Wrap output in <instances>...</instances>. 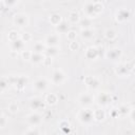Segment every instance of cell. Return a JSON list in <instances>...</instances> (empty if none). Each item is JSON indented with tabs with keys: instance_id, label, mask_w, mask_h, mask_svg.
I'll return each mask as SVG.
<instances>
[{
	"instance_id": "cell-1",
	"label": "cell",
	"mask_w": 135,
	"mask_h": 135,
	"mask_svg": "<svg viewBox=\"0 0 135 135\" xmlns=\"http://www.w3.org/2000/svg\"><path fill=\"white\" fill-rule=\"evenodd\" d=\"M103 12V5L100 2H90L83 7V13L88 18H95Z\"/></svg>"
},
{
	"instance_id": "cell-2",
	"label": "cell",
	"mask_w": 135,
	"mask_h": 135,
	"mask_svg": "<svg viewBox=\"0 0 135 135\" xmlns=\"http://www.w3.org/2000/svg\"><path fill=\"white\" fill-rule=\"evenodd\" d=\"M77 119L82 124H90L94 121L93 116V110H90L88 108H83V110H80L77 114Z\"/></svg>"
},
{
	"instance_id": "cell-3",
	"label": "cell",
	"mask_w": 135,
	"mask_h": 135,
	"mask_svg": "<svg viewBox=\"0 0 135 135\" xmlns=\"http://www.w3.org/2000/svg\"><path fill=\"white\" fill-rule=\"evenodd\" d=\"M78 102L82 108H90L95 102V97L92 93H82L78 98Z\"/></svg>"
},
{
	"instance_id": "cell-4",
	"label": "cell",
	"mask_w": 135,
	"mask_h": 135,
	"mask_svg": "<svg viewBox=\"0 0 135 135\" xmlns=\"http://www.w3.org/2000/svg\"><path fill=\"white\" fill-rule=\"evenodd\" d=\"M8 83L14 84L15 88L18 91H22L27 83V77L26 76H15V77H11L8 79Z\"/></svg>"
},
{
	"instance_id": "cell-5",
	"label": "cell",
	"mask_w": 135,
	"mask_h": 135,
	"mask_svg": "<svg viewBox=\"0 0 135 135\" xmlns=\"http://www.w3.org/2000/svg\"><path fill=\"white\" fill-rule=\"evenodd\" d=\"M51 80H52V83L55 85H62L66 80V75L61 69H58V70H55L54 73L52 74Z\"/></svg>"
},
{
	"instance_id": "cell-6",
	"label": "cell",
	"mask_w": 135,
	"mask_h": 135,
	"mask_svg": "<svg viewBox=\"0 0 135 135\" xmlns=\"http://www.w3.org/2000/svg\"><path fill=\"white\" fill-rule=\"evenodd\" d=\"M13 23L19 27H25L28 25V17L24 13H18L14 16Z\"/></svg>"
},
{
	"instance_id": "cell-7",
	"label": "cell",
	"mask_w": 135,
	"mask_h": 135,
	"mask_svg": "<svg viewBox=\"0 0 135 135\" xmlns=\"http://www.w3.org/2000/svg\"><path fill=\"white\" fill-rule=\"evenodd\" d=\"M113 102V97L111 94L109 93H99L98 96H97V103L101 107H105V105H109L110 103Z\"/></svg>"
},
{
	"instance_id": "cell-8",
	"label": "cell",
	"mask_w": 135,
	"mask_h": 135,
	"mask_svg": "<svg viewBox=\"0 0 135 135\" xmlns=\"http://www.w3.org/2000/svg\"><path fill=\"white\" fill-rule=\"evenodd\" d=\"M47 88H49V82L44 78H39L35 80L33 83V89L37 92H45Z\"/></svg>"
},
{
	"instance_id": "cell-9",
	"label": "cell",
	"mask_w": 135,
	"mask_h": 135,
	"mask_svg": "<svg viewBox=\"0 0 135 135\" xmlns=\"http://www.w3.org/2000/svg\"><path fill=\"white\" fill-rule=\"evenodd\" d=\"M26 121L27 123L31 126V127H38L41 122H42V116L38 113H31L27 118H26Z\"/></svg>"
},
{
	"instance_id": "cell-10",
	"label": "cell",
	"mask_w": 135,
	"mask_h": 135,
	"mask_svg": "<svg viewBox=\"0 0 135 135\" xmlns=\"http://www.w3.org/2000/svg\"><path fill=\"white\" fill-rule=\"evenodd\" d=\"M44 43H45L46 46H57L60 43V36H59V34H57V33L50 34L45 38Z\"/></svg>"
},
{
	"instance_id": "cell-11",
	"label": "cell",
	"mask_w": 135,
	"mask_h": 135,
	"mask_svg": "<svg viewBox=\"0 0 135 135\" xmlns=\"http://www.w3.org/2000/svg\"><path fill=\"white\" fill-rule=\"evenodd\" d=\"M130 17H131V12L128 8H120L116 13V20L118 22H124L129 20Z\"/></svg>"
},
{
	"instance_id": "cell-12",
	"label": "cell",
	"mask_w": 135,
	"mask_h": 135,
	"mask_svg": "<svg viewBox=\"0 0 135 135\" xmlns=\"http://www.w3.org/2000/svg\"><path fill=\"white\" fill-rule=\"evenodd\" d=\"M24 46H25V42L21 39V38H18L14 41H11V49L13 52H22L24 50Z\"/></svg>"
},
{
	"instance_id": "cell-13",
	"label": "cell",
	"mask_w": 135,
	"mask_h": 135,
	"mask_svg": "<svg viewBox=\"0 0 135 135\" xmlns=\"http://www.w3.org/2000/svg\"><path fill=\"white\" fill-rule=\"evenodd\" d=\"M84 83L86 84L88 88L93 89V90L98 89L99 85H100L99 80H98L96 77H93V76H85V78H84Z\"/></svg>"
},
{
	"instance_id": "cell-14",
	"label": "cell",
	"mask_w": 135,
	"mask_h": 135,
	"mask_svg": "<svg viewBox=\"0 0 135 135\" xmlns=\"http://www.w3.org/2000/svg\"><path fill=\"white\" fill-rule=\"evenodd\" d=\"M122 52L120 49L118 47H114V49H111L107 52L105 54V58L109 59V60H116V59H119L120 56H121Z\"/></svg>"
},
{
	"instance_id": "cell-15",
	"label": "cell",
	"mask_w": 135,
	"mask_h": 135,
	"mask_svg": "<svg viewBox=\"0 0 135 135\" xmlns=\"http://www.w3.org/2000/svg\"><path fill=\"white\" fill-rule=\"evenodd\" d=\"M84 55H85V58H86V59L94 60V59H96V58L98 57L99 52H98V49H97V47H95V46H90V47L86 49Z\"/></svg>"
},
{
	"instance_id": "cell-16",
	"label": "cell",
	"mask_w": 135,
	"mask_h": 135,
	"mask_svg": "<svg viewBox=\"0 0 135 135\" xmlns=\"http://www.w3.org/2000/svg\"><path fill=\"white\" fill-rule=\"evenodd\" d=\"M58 101H59V97L55 93H49L44 99V102L47 105H56Z\"/></svg>"
},
{
	"instance_id": "cell-17",
	"label": "cell",
	"mask_w": 135,
	"mask_h": 135,
	"mask_svg": "<svg viewBox=\"0 0 135 135\" xmlns=\"http://www.w3.org/2000/svg\"><path fill=\"white\" fill-rule=\"evenodd\" d=\"M30 108L33 110V111H37V110H40V109H43L44 108V103L41 99L39 98H33L31 99L30 101Z\"/></svg>"
},
{
	"instance_id": "cell-18",
	"label": "cell",
	"mask_w": 135,
	"mask_h": 135,
	"mask_svg": "<svg viewBox=\"0 0 135 135\" xmlns=\"http://www.w3.org/2000/svg\"><path fill=\"white\" fill-rule=\"evenodd\" d=\"M115 73H116L118 76H120V77H126V76H129L130 71H129V69L127 68L126 63H124V64H119V65H117L116 69H115Z\"/></svg>"
},
{
	"instance_id": "cell-19",
	"label": "cell",
	"mask_w": 135,
	"mask_h": 135,
	"mask_svg": "<svg viewBox=\"0 0 135 135\" xmlns=\"http://www.w3.org/2000/svg\"><path fill=\"white\" fill-rule=\"evenodd\" d=\"M93 116H94V121L101 122L105 119V112L102 109H97L93 111Z\"/></svg>"
},
{
	"instance_id": "cell-20",
	"label": "cell",
	"mask_w": 135,
	"mask_h": 135,
	"mask_svg": "<svg viewBox=\"0 0 135 135\" xmlns=\"http://www.w3.org/2000/svg\"><path fill=\"white\" fill-rule=\"evenodd\" d=\"M44 57H45V55H44L43 53H35V52H32V56H31L30 61H32V62L35 63V64L42 63Z\"/></svg>"
},
{
	"instance_id": "cell-21",
	"label": "cell",
	"mask_w": 135,
	"mask_h": 135,
	"mask_svg": "<svg viewBox=\"0 0 135 135\" xmlns=\"http://www.w3.org/2000/svg\"><path fill=\"white\" fill-rule=\"evenodd\" d=\"M57 33L58 34H66L70 31V24L68 23V21H61L57 26H56Z\"/></svg>"
},
{
	"instance_id": "cell-22",
	"label": "cell",
	"mask_w": 135,
	"mask_h": 135,
	"mask_svg": "<svg viewBox=\"0 0 135 135\" xmlns=\"http://www.w3.org/2000/svg\"><path fill=\"white\" fill-rule=\"evenodd\" d=\"M131 108L128 105V104H121L117 108V112H118V116L120 117H124V116H128L131 112Z\"/></svg>"
},
{
	"instance_id": "cell-23",
	"label": "cell",
	"mask_w": 135,
	"mask_h": 135,
	"mask_svg": "<svg viewBox=\"0 0 135 135\" xmlns=\"http://www.w3.org/2000/svg\"><path fill=\"white\" fill-rule=\"evenodd\" d=\"M94 31L90 27V28H82L81 30V38L85 39V40H90L94 37Z\"/></svg>"
},
{
	"instance_id": "cell-24",
	"label": "cell",
	"mask_w": 135,
	"mask_h": 135,
	"mask_svg": "<svg viewBox=\"0 0 135 135\" xmlns=\"http://www.w3.org/2000/svg\"><path fill=\"white\" fill-rule=\"evenodd\" d=\"M58 53H59V49L57 46H46L43 52V54L45 56H51V57L56 56Z\"/></svg>"
},
{
	"instance_id": "cell-25",
	"label": "cell",
	"mask_w": 135,
	"mask_h": 135,
	"mask_svg": "<svg viewBox=\"0 0 135 135\" xmlns=\"http://www.w3.org/2000/svg\"><path fill=\"white\" fill-rule=\"evenodd\" d=\"M61 21H62V18L59 14H53L50 16V23L54 26H57Z\"/></svg>"
},
{
	"instance_id": "cell-26",
	"label": "cell",
	"mask_w": 135,
	"mask_h": 135,
	"mask_svg": "<svg viewBox=\"0 0 135 135\" xmlns=\"http://www.w3.org/2000/svg\"><path fill=\"white\" fill-rule=\"evenodd\" d=\"M45 47H46V45H45L44 42L38 41V42H36V43L34 44V46H33V52H35V53H43L44 50H45Z\"/></svg>"
},
{
	"instance_id": "cell-27",
	"label": "cell",
	"mask_w": 135,
	"mask_h": 135,
	"mask_svg": "<svg viewBox=\"0 0 135 135\" xmlns=\"http://www.w3.org/2000/svg\"><path fill=\"white\" fill-rule=\"evenodd\" d=\"M69 21L70 23L72 24H76V23H79L80 21V16L77 12H71L70 15H69Z\"/></svg>"
},
{
	"instance_id": "cell-28",
	"label": "cell",
	"mask_w": 135,
	"mask_h": 135,
	"mask_svg": "<svg viewBox=\"0 0 135 135\" xmlns=\"http://www.w3.org/2000/svg\"><path fill=\"white\" fill-rule=\"evenodd\" d=\"M80 25H81V28H90L91 25H92V19L91 18H88V17H84V18H80V21H79Z\"/></svg>"
},
{
	"instance_id": "cell-29",
	"label": "cell",
	"mask_w": 135,
	"mask_h": 135,
	"mask_svg": "<svg viewBox=\"0 0 135 135\" xmlns=\"http://www.w3.org/2000/svg\"><path fill=\"white\" fill-rule=\"evenodd\" d=\"M104 37H105L107 39H109V40H113V39H115V38L117 37V34H116V32H115L114 30L109 28V30H107V31L104 32Z\"/></svg>"
},
{
	"instance_id": "cell-30",
	"label": "cell",
	"mask_w": 135,
	"mask_h": 135,
	"mask_svg": "<svg viewBox=\"0 0 135 135\" xmlns=\"http://www.w3.org/2000/svg\"><path fill=\"white\" fill-rule=\"evenodd\" d=\"M59 127L63 132H70V122L68 120H61L59 122Z\"/></svg>"
},
{
	"instance_id": "cell-31",
	"label": "cell",
	"mask_w": 135,
	"mask_h": 135,
	"mask_svg": "<svg viewBox=\"0 0 135 135\" xmlns=\"http://www.w3.org/2000/svg\"><path fill=\"white\" fill-rule=\"evenodd\" d=\"M8 111L11 112V113H13V114H15V113H18V111H19V105L17 104V102H11L9 104H8Z\"/></svg>"
},
{
	"instance_id": "cell-32",
	"label": "cell",
	"mask_w": 135,
	"mask_h": 135,
	"mask_svg": "<svg viewBox=\"0 0 135 135\" xmlns=\"http://www.w3.org/2000/svg\"><path fill=\"white\" fill-rule=\"evenodd\" d=\"M7 38H8V40H9V42H11V41H14V40H16V39H18V38H20V37H19V35H18V32L13 30V31H11V32L8 33Z\"/></svg>"
},
{
	"instance_id": "cell-33",
	"label": "cell",
	"mask_w": 135,
	"mask_h": 135,
	"mask_svg": "<svg viewBox=\"0 0 135 135\" xmlns=\"http://www.w3.org/2000/svg\"><path fill=\"white\" fill-rule=\"evenodd\" d=\"M31 56H32V51H25V50H23V51L21 52V57H22V59L25 60V61H30Z\"/></svg>"
},
{
	"instance_id": "cell-34",
	"label": "cell",
	"mask_w": 135,
	"mask_h": 135,
	"mask_svg": "<svg viewBox=\"0 0 135 135\" xmlns=\"http://www.w3.org/2000/svg\"><path fill=\"white\" fill-rule=\"evenodd\" d=\"M76 37H77V34L75 31L73 30H70L68 33H66V38L69 41H73V40H76Z\"/></svg>"
},
{
	"instance_id": "cell-35",
	"label": "cell",
	"mask_w": 135,
	"mask_h": 135,
	"mask_svg": "<svg viewBox=\"0 0 135 135\" xmlns=\"http://www.w3.org/2000/svg\"><path fill=\"white\" fill-rule=\"evenodd\" d=\"M8 84H9L8 83V80H6L4 78H0V92L6 90L7 86H8Z\"/></svg>"
},
{
	"instance_id": "cell-36",
	"label": "cell",
	"mask_w": 135,
	"mask_h": 135,
	"mask_svg": "<svg viewBox=\"0 0 135 135\" xmlns=\"http://www.w3.org/2000/svg\"><path fill=\"white\" fill-rule=\"evenodd\" d=\"M69 49L73 52L75 51H78L79 49V43L76 41V40H73V41H70V44H69Z\"/></svg>"
},
{
	"instance_id": "cell-37",
	"label": "cell",
	"mask_w": 135,
	"mask_h": 135,
	"mask_svg": "<svg viewBox=\"0 0 135 135\" xmlns=\"http://www.w3.org/2000/svg\"><path fill=\"white\" fill-rule=\"evenodd\" d=\"M25 134H40V131L37 129V127H30L27 131L24 132Z\"/></svg>"
},
{
	"instance_id": "cell-38",
	"label": "cell",
	"mask_w": 135,
	"mask_h": 135,
	"mask_svg": "<svg viewBox=\"0 0 135 135\" xmlns=\"http://www.w3.org/2000/svg\"><path fill=\"white\" fill-rule=\"evenodd\" d=\"M5 6H8V7H12V6H15L17 3H18V0H3Z\"/></svg>"
},
{
	"instance_id": "cell-39",
	"label": "cell",
	"mask_w": 135,
	"mask_h": 135,
	"mask_svg": "<svg viewBox=\"0 0 135 135\" xmlns=\"http://www.w3.org/2000/svg\"><path fill=\"white\" fill-rule=\"evenodd\" d=\"M52 58H53V57H51V56H45L44 59H43V61H42L43 65H44V66H49V65H51V64H52V61H53Z\"/></svg>"
},
{
	"instance_id": "cell-40",
	"label": "cell",
	"mask_w": 135,
	"mask_h": 135,
	"mask_svg": "<svg viewBox=\"0 0 135 135\" xmlns=\"http://www.w3.org/2000/svg\"><path fill=\"white\" fill-rule=\"evenodd\" d=\"M20 38H21L24 42H28V41L32 40V36H31L30 33H24V34H22V36H21Z\"/></svg>"
},
{
	"instance_id": "cell-41",
	"label": "cell",
	"mask_w": 135,
	"mask_h": 135,
	"mask_svg": "<svg viewBox=\"0 0 135 135\" xmlns=\"http://www.w3.org/2000/svg\"><path fill=\"white\" fill-rule=\"evenodd\" d=\"M7 123V120L4 116H0V128H4Z\"/></svg>"
},
{
	"instance_id": "cell-42",
	"label": "cell",
	"mask_w": 135,
	"mask_h": 135,
	"mask_svg": "<svg viewBox=\"0 0 135 135\" xmlns=\"http://www.w3.org/2000/svg\"><path fill=\"white\" fill-rule=\"evenodd\" d=\"M110 115H111L113 118H116V117H118V112H117V109H113V110L111 111Z\"/></svg>"
},
{
	"instance_id": "cell-43",
	"label": "cell",
	"mask_w": 135,
	"mask_h": 135,
	"mask_svg": "<svg viewBox=\"0 0 135 135\" xmlns=\"http://www.w3.org/2000/svg\"><path fill=\"white\" fill-rule=\"evenodd\" d=\"M4 8H5V4H4V2H3V1H0V13L3 12Z\"/></svg>"
},
{
	"instance_id": "cell-44",
	"label": "cell",
	"mask_w": 135,
	"mask_h": 135,
	"mask_svg": "<svg viewBox=\"0 0 135 135\" xmlns=\"http://www.w3.org/2000/svg\"><path fill=\"white\" fill-rule=\"evenodd\" d=\"M0 93H1V92H0Z\"/></svg>"
}]
</instances>
